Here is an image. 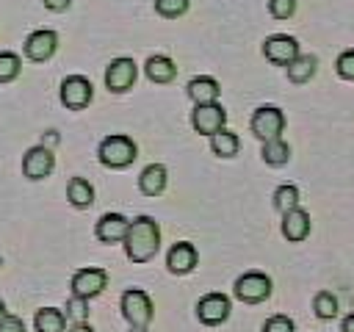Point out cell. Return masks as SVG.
<instances>
[{
    "instance_id": "obj_5",
    "label": "cell",
    "mask_w": 354,
    "mask_h": 332,
    "mask_svg": "<svg viewBox=\"0 0 354 332\" xmlns=\"http://www.w3.org/2000/svg\"><path fill=\"white\" fill-rule=\"evenodd\" d=\"M232 313V302L230 296L213 290V293H205L199 302H196V318L205 324V326H218L230 318Z\"/></svg>"
},
{
    "instance_id": "obj_36",
    "label": "cell",
    "mask_w": 354,
    "mask_h": 332,
    "mask_svg": "<svg viewBox=\"0 0 354 332\" xmlns=\"http://www.w3.org/2000/svg\"><path fill=\"white\" fill-rule=\"evenodd\" d=\"M66 332H94L86 321H80V324H72V329H66Z\"/></svg>"
},
{
    "instance_id": "obj_39",
    "label": "cell",
    "mask_w": 354,
    "mask_h": 332,
    "mask_svg": "<svg viewBox=\"0 0 354 332\" xmlns=\"http://www.w3.org/2000/svg\"><path fill=\"white\" fill-rule=\"evenodd\" d=\"M130 332H147V326H130Z\"/></svg>"
},
{
    "instance_id": "obj_27",
    "label": "cell",
    "mask_w": 354,
    "mask_h": 332,
    "mask_svg": "<svg viewBox=\"0 0 354 332\" xmlns=\"http://www.w3.org/2000/svg\"><path fill=\"white\" fill-rule=\"evenodd\" d=\"M22 61L17 53H0V83H11L19 77Z\"/></svg>"
},
{
    "instance_id": "obj_16",
    "label": "cell",
    "mask_w": 354,
    "mask_h": 332,
    "mask_svg": "<svg viewBox=\"0 0 354 332\" xmlns=\"http://www.w3.org/2000/svg\"><path fill=\"white\" fill-rule=\"evenodd\" d=\"M282 235L290 243H299L310 235V213L301 208H293L288 213H282Z\"/></svg>"
},
{
    "instance_id": "obj_37",
    "label": "cell",
    "mask_w": 354,
    "mask_h": 332,
    "mask_svg": "<svg viewBox=\"0 0 354 332\" xmlns=\"http://www.w3.org/2000/svg\"><path fill=\"white\" fill-rule=\"evenodd\" d=\"M55 141H58V133L50 130V133H47V144H55Z\"/></svg>"
},
{
    "instance_id": "obj_21",
    "label": "cell",
    "mask_w": 354,
    "mask_h": 332,
    "mask_svg": "<svg viewBox=\"0 0 354 332\" xmlns=\"http://www.w3.org/2000/svg\"><path fill=\"white\" fill-rule=\"evenodd\" d=\"M66 199L75 205V208H88L94 202V188L86 177H72L66 183Z\"/></svg>"
},
{
    "instance_id": "obj_3",
    "label": "cell",
    "mask_w": 354,
    "mask_h": 332,
    "mask_svg": "<svg viewBox=\"0 0 354 332\" xmlns=\"http://www.w3.org/2000/svg\"><path fill=\"white\" fill-rule=\"evenodd\" d=\"M122 315L130 326H149L152 315H155V307H152V299L147 290L141 288H127L122 293Z\"/></svg>"
},
{
    "instance_id": "obj_28",
    "label": "cell",
    "mask_w": 354,
    "mask_h": 332,
    "mask_svg": "<svg viewBox=\"0 0 354 332\" xmlns=\"http://www.w3.org/2000/svg\"><path fill=\"white\" fill-rule=\"evenodd\" d=\"M188 3L191 0H155V8H158L160 17L174 19V17H183L188 11Z\"/></svg>"
},
{
    "instance_id": "obj_20",
    "label": "cell",
    "mask_w": 354,
    "mask_h": 332,
    "mask_svg": "<svg viewBox=\"0 0 354 332\" xmlns=\"http://www.w3.org/2000/svg\"><path fill=\"white\" fill-rule=\"evenodd\" d=\"M33 326H36V332H64L66 329V313L55 310V307H41L33 315Z\"/></svg>"
},
{
    "instance_id": "obj_40",
    "label": "cell",
    "mask_w": 354,
    "mask_h": 332,
    "mask_svg": "<svg viewBox=\"0 0 354 332\" xmlns=\"http://www.w3.org/2000/svg\"><path fill=\"white\" fill-rule=\"evenodd\" d=\"M0 266H3V257H0Z\"/></svg>"
},
{
    "instance_id": "obj_8",
    "label": "cell",
    "mask_w": 354,
    "mask_h": 332,
    "mask_svg": "<svg viewBox=\"0 0 354 332\" xmlns=\"http://www.w3.org/2000/svg\"><path fill=\"white\" fill-rule=\"evenodd\" d=\"M94 97V86L88 77L83 75H69L64 77L61 83V102L69 108V111H83Z\"/></svg>"
},
{
    "instance_id": "obj_14",
    "label": "cell",
    "mask_w": 354,
    "mask_h": 332,
    "mask_svg": "<svg viewBox=\"0 0 354 332\" xmlns=\"http://www.w3.org/2000/svg\"><path fill=\"white\" fill-rule=\"evenodd\" d=\"M196 263H199L196 246L188 243V241H177V243L169 249V255H166V266H169L171 274H188V271L196 268Z\"/></svg>"
},
{
    "instance_id": "obj_10",
    "label": "cell",
    "mask_w": 354,
    "mask_h": 332,
    "mask_svg": "<svg viewBox=\"0 0 354 332\" xmlns=\"http://www.w3.org/2000/svg\"><path fill=\"white\" fill-rule=\"evenodd\" d=\"M136 77H138V66H136L133 58H113L105 69V86L113 94H122V91L133 89Z\"/></svg>"
},
{
    "instance_id": "obj_7",
    "label": "cell",
    "mask_w": 354,
    "mask_h": 332,
    "mask_svg": "<svg viewBox=\"0 0 354 332\" xmlns=\"http://www.w3.org/2000/svg\"><path fill=\"white\" fill-rule=\"evenodd\" d=\"M282 127H285V113H282L277 105H260V108L252 113V133H254L260 141L279 138Z\"/></svg>"
},
{
    "instance_id": "obj_38",
    "label": "cell",
    "mask_w": 354,
    "mask_h": 332,
    "mask_svg": "<svg viewBox=\"0 0 354 332\" xmlns=\"http://www.w3.org/2000/svg\"><path fill=\"white\" fill-rule=\"evenodd\" d=\"M6 315H8V310H6V302L0 299V318H6Z\"/></svg>"
},
{
    "instance_id": "obj_6",
    "label": "cell",
    "mask_w": 354,
    "mask_h": 332,
    "mask_svg": "<svg viewBox=\"0 0 354 332\" xmlns=\"http://www.w3.org/2000/svg\"><path fill=\"white\" fill-rule=\"evenodd\" d=\"M105 285H108V274H105V268H97V266L77 268V271L72 274V282H69L72 296H83V299L100 296V293L105 290Z\"/></svg>"
},
{
    "instance_id": "obj_15",
    "label": "cell",
    "mask_w": 354,
    "mask_h": 332,
    "mask_svg": "<svg viewBox=\"0 0 354 332\" xmlns=\"http://www.w3.org/2000/svg\"><path fill=\"white\" fill-rule=\"evenodd\" d=\"M127 227H130V221L122 213H105V216H100V221L94 227V235L102 243H119V241H124Z\"/></svg>"
},
{
    "instance_id": "obj_11",
    "label": "cell",
    "mask_w": 354,
    "mask_h": 332,
    "mask_svg": "<svg viewBox=\"0 0 354 332\" xmlns=\"http://www.w3.org/2000/svg\"><path fill=\"white\" fill-rule=\"evenodd\" d=\"M224 122H227V111H224L218 102L196 105L194 113H191V124H194V130L202 133V136H213V133L224 130Z\"/></svg>"
},
{
    "instance_id": "obj_13",
    "label": "cell",
    "mask_w": 354,
    "mask_h": 332,
    "mask_svg": "<svg viewBox=\"0 0 354 332\" xmlns=\"http://www.w3.org/2000/svg\"><path fill=\"white\" fill-rule=\"evenodd\" d=\"M58 50V36L55 30H33L28 39H25V55L30 61H50Z\"/></svg>"
},
{
    "instance_id": "obj_33",
    "label": "cell",
    "mask_w": 354,
    "mask_h": 332,
    "mask_svg": "<svg viewBox=\"0 0 354 332\" xmlns=\"http://www.w3.org/2000/svg\"><path fill=\"white\" fill-rule=\"evenodd\" d=\"M0 332H25V321L19 315H6L0 318Z\"/></svg>"
},
{
    "instance_id": "obj_19",
    "label": "cell",
    "mask_w": 354,
    "mask_h": 332,
    "mask_svg": "<svg viewBox=\"0 0 354 332\" xmlns=\"http://www.w3.org/2000/svg\"><path fill=\"white\" fill-rule=\"evenodd\" d=\"M218 83L213 80V77H207V75H199V77H194L191 83H188V97L196 102V105H205V102H216L218 100Z\"/></svg>"
},
{
    "instance_id": "obj_22",
    "label": "cell",
    "mask_w": 354,
    "mask_h": 332,
    "mask_svg": "<svg viewBox=\"0 0 354 332\" xmlns=\"http://www.w3.org/2000/svg\"><path fill=\"white\" fill-rule=\"evenodd\" d=\"M238 147H241L238 136H235L232 130H227V127L210 136V149H213V155H218V158H232V155H238Z\"/></svg>"
},
{
    "instance_id": "obj_18",
    "label": "cell",
    "mask_w": 354,
    "mask_h": 332,
    "mask_svg": "<svg viewBox=\"0 0 354 332\" xmlns=\"http://www.w3.org/2000/svg\"><path fill=\"white\" fill-rule=\"evenodd\" d=\"M144 72L152 83H169V80H174L177 66L169 55H149L147 64H144Z\"/></svg>"
},
{
    "instance_id": "obj_25",
    "label": "cell",
    "mask_w": 354,
    "mask_h": 332,
    "mask_svg": "<svg viewBox=\"0 0 354 332\" xmlns=\"http://www.w3.org/2000/svg\"><path fill=\"white\" fill-rule=\"evenodd\" d=\"M313 310H315V315H318L321 321H332L340 307H337V299H335L332 290H318L315 299H313Z\"/></svg>"
},
{
    "instance_id": "obj_2",
    "label": "cell",
    "mask_w": 354,
    "mask_h": 332,
    "mask_svg": "<svg viewBox=\"0 0 354 332\" xmlns=\"http://www.w3.org/2000/svg\"><path fill=\"white\" fill-rule=\"evenodd\" d=\"M100 163L108 166V169H124L130 166L136 158H138V147L130 136H122V133H113V136H105L100 141Z\"/></svg>"
},
{
    "instance_id": "obj_12",
    "label": "cell",
    "mask_w": 354,
    "mask_h": 332,
    "mask_svg": "<svg viewBox=\"0 0 354 332\" xmlns=\"http://www.w3.org/2000/svg\"><path fill=\"white\" fill-rule=\"evenodd\" d=\"M53 166H55V155H53V149L44 147V144L30 147V149L25 152V158H22V174H25L28 180H44V177L53 172Z\"/></svg>"
},
{
    "instance_id": "obj_32",
    "label": "cell",
    "mask_w": 354,
    "mask_h": 332,
    "mask_svg": "<svg viewBox=\"0 0 354 332\" xmlns=\"http://www.w3.org/2000/svg\"><path fill=\"white\" fill-rule=\"evenodd\" d=\"M335 66H337V75H340L343 80H354V50L340 53Z\"/></svg>"
},
{
    "instance_id": "obj_23",
    "label": "cell",
    "mask_w": 354,
    "mask_h": 332,
    "mask_svg": "<svg viewBox=\"0 0 354 332\" xmlns=\"http://www.w3.org/2000/svg\"><path fill=\"white\" fill-rule=\"evenodd\" d=\"M263 160L268 166H285L290 160V147L282 141V138H271V141H263Z\"/></svg>"
},
{
    "instance_id": "obj_31",
    "label": "cell",
    "mask_w": 354,
    "mask_h": 332,
    "mask_svg": "<svg viewBox=\"0 0 354 332\" xmlns=\"http://www.w3.org/2000/svg\"><path fill=\"white\" fill-rule=\"evenodd\" d=\"M268 11L277 19H288L296 11V0H268Z\"/></svg>"
},
{
    "instance_id": "obj_1",
    "label": "cell",
    "mask_w": 354,
    "mask_h": 332,
    "mask_svg": "<svg viewBox=\"0 0 354 332\" xmlns=\"http://www.w3.org/2000/svg\"><path fill=\"white\" fill-rule=\"evenodd\" d=\"M160 246V227L149 216H138L130 221L127 235H124V252L133 263H147L155 257Z\"/></svg>"
},
{
    "instance_id": "obj_24",
    "label": "cell",
    "mask_w": 354,
    "mask_h": 332,
    "mask_svg": "<svg viewBox=\"0 0 354 332\" xmlns=\"http://www.w3.org/2000/svg\"><path fill=\"white\" fill-rule=\"evenodd\" d=\"M315 55H299L293 64H288V77L293 83H307L315 75Z\"/></svg>"
},
{
    "instance_id": "obj_29",
    "label": "cell",
    "mask_w": 354,
    "mask_h": 332,
    "mask_svg": "<svg viewBox=\"0 0 354 332\" xmlns=\"http://www.w3.org/2000/svg\"><path fill=\"white\" fill-rule=\"evenodd\" d=\"M66 318H72L75 324L86 321V318H88V299H83V296H72V299L66 302Z\"/></svg>"
},
{
    "instance_id": "obj_30",
    "label": "cell",
    "mask_w": 354,
    "mask_h": 332,
    "mask_svg": "<svg viewBox=\"0 0 354 332\" xmlns=\"http://www.w3.org/2000/svg\"><path fill=\"white\" fill-rule=\"evenodd\" d=\"M263 332H296V326H293V321H290L288 315L277 313V315H271V318L263 324Z\"/></svg>"
},
{
    "instance_id": "obj_34",
    "label": "cell",
    "mask_w": 354,
    "mask_h": 332,
    "mask_svg": "<svg viewBox=\"0 0 354 332\" xmlns=\"http://www.w3.org/2000/svg\"><path fill=\"white\" fill-rule=\"evenodd\" d=\"M69 3H72V0H44V6H47L50 11H66Z\"/></svg>"
},
{
    "instance_id": "obj_17",
    "label": "cell",
    "mask_w": 354,
    "mask_h": 332,
    "mask_svg": "<svg viewBox=\"0 0 354 332\" xmlns=\"http://www.w3.org/2000/svg\"><path fill=\"white\" fill-rule=\"evenodd\" d=\"M166 183H169V174H166L163 163H149L138 174V188H141L144 196H160L166 191Z\"/></svg>"
},
{
    "instance_id": "obj_9",
    "label": "cell",
    "mask_w": 354,
    "mask_h": 332,
    "mask_svg": "<svg viewBox=\"0 0 354 332\" xmlns=\"http://www.w3.org/2000/svg\"><path fill=\"white\" fill-rule=\"evenodd\" d=\"M263 55H266L271 64H277V66H288V64H293L301 53H299V42H296L293 36H288V33H274V36H268V39L263 42Z\"/></svg>"
},
{
    "instance_id": "obj_26",
    "label": "cell",
    "mask_w": 354,
    "mask_h": 332,
    "mask_svg": "<svg viewBox=\"0 0 354 332\" xmlns=\"http://www.w3.org/2000/svg\"><path fill=\"white\" fill-rule=\"evenodd\" d=\"M274 208L279 210V213H288V210H293V208H299V188L296 185H279L277 191H274Z\"/></svg>"
},
{
    "instance_id": "obj_4",
    "label": "cell",
    "mask_w": 354,
    "mask_h": 332,
    "mask_svg": "<svg viewBox=\"0 0 354 332\" xmlns=\"http://www.w3.org/2000/svg\"><path fill=\"white\" fill-rule=\"evenodd\" d=\"M274 285H271V277L263 274V271H246L235 279V296L246 304H260L271 296Z\"/></svg>"
},
{
    "instance_id": "obj_35",
    "label": "cell",
    "mask_w": 354,
    "mask_h": 332,
    "mask_svg": "<svg viewBox=\"0 0 354 332\" xmlns=\"http://www.w3.org/2000/svg\"><path fill=\"white\" fill-rule=\"evenodd\" d=\"M340 332H354V313H348V315L343 318V324H340Z\"/></svg>"
}]
</instances>
